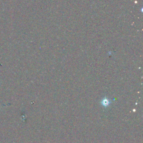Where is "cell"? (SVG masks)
Returning <instances> with one entry per match:
<instances>
[{
	"label": "cell",
	"instance_id": "6da1fadb",
	"mask_svg": "<svg viewBox=\"0 0 143 143\" xmlns=\"http://www.w3.org/2000/svg\"><path fill=\"white\" fill-rule=\"evenodd\" d=\"M102 104L104 105V106H107L110 104V102H109V100H107V99L105 98V99H104V100H102Z\"/></svg>",
	"mask_w": 143,
	"mask_h": 143
}]
</instances>
